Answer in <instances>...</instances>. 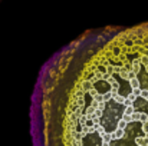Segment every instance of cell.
<instances>
[{"instance_id": "cell-1", "label": "cell", "mask_w": 148, "mask_h": 146, "mask_svg": "<svg viewBox=\"0 0 148 146\" xmlns=\"http://www.w3.org/2000/svg\"><path fill=\"white\" fill-rule=\"evenodd\" d=\"M33 146H148V22L82 33L42 66Z\"/></svg>"}]
</instances>
